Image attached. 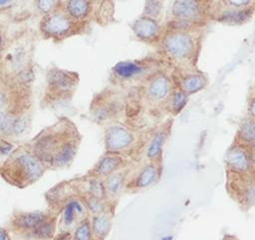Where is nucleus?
Returning a JSON list of instances; mask_svg holds the SVG:
<instances>
[{"label": "nucleus", "instance_id": "72a5a7b5", "mask_svg": "<svg viewBox=\"0 0 255 240\" xmlns=\"http://www.w3.org/2000/svg\"><path fill=\"white\" fill-rule=\"evenodd\" d=\"M247 118L255 122V91L248 97L247 101Z\"/></svg>", "mask_w": 255, "mask_h": 240}, {"label": "nucleus", "instance_id": "5701e85b", "mask_svg": "<svg viewBox=\"0 0 255 240\" xmlns=\"http://www.w3.org/2000/svg\"><path fill=\"white\" fill-rule=\"evenodd\" d=\"M58 215L54 214L46 221L39 224L32 231L27 233L23 238L28 240H51L56 235Z\"/></svg>", "mask_w": 255, "mask_h": 240}, {"label": "nucleus", "instance_id": "9b49d317", "mask_svg": "<svg viewBox=\"0 0 255 240\" xmlns=\"http://www.w3.org/2000/svg\"><path fill=\"white\" fill-rule=\"evenodd\" d=\"M156 61L145 58L141 60L124 61L116 64L111 71V83L114 87H125L131 82L144 81L150 74L160 69Z\"/></svg>", "mask_w": 255, "mask_h": 240}, {"label": "nucleus", "instance_id": "2f4dec72", "mask_svg": "<svg viewBox=\"0 0 255 240\" xmlns=\"http://www.w3.org/2000/svg\"><path fill=\"white\" fill-rule=\"evenodd\" d=\"M72 240H95L91 220L89 217L82 219L75 227L72 233Z\"/></svg>", "mask_w": 255, "mask_h": 240}, {"label": "nucleus", "instance_id": "7c9ffc66", "mask_svg": "<svg viewBox=\"0 0 255 240\" xmlns=\"http://www.w3.org/2000/svg\"><path fill=\"white\" fill-rule=\"evenodd\" d=\"M114 21V3L112 0H102L97 9L95 22L107 25Z\"/></svg>", "mask_w": 255, "mask_h": 240}, {"label": "nucleus", "instance_id": "423d86ee", "mask_svg": "<svg viewBox=\"0 0 255 240\" xmlns=\"http://www.w3.org/2000/svg\"><path fill=\"white\" fill-rule=\"evenodd\" d=\"M91 25L71 18L62 7V3L52 12L39 18L38 37L59 44L75 36L89 33Z\"/></svg>", "mask_w": 255, "mask_h": 240}, {"label": "nucleus", "instance_id": "412c9836", "mask_svg": "<svg viewBox=\"0 0 255 240\" xmlns=\"http://www.w3.org/2000/svg\"><path fill=\"white\" fill-rule=\"evenodd\" d=\"M62 210V225L66 228L65 231H69L68 228L72 227L74 224H78L80 219H84L88 216L87 209L80 197L70 198L61 208Z\"/></svg>", "mask_w": 255, "mask_h": 240}, {"label": "nucleus", "instance_id": "f8f14e48", "mask_svg": "<svg viewBox=\"0 0 255 240\" xmlns=\"http://www.w3.org/2000/svg\"><path fill=\"white\" fill-rule=\"evenodd\" d=\"M134 139L133 131L119 121L107 125L104 131V144L108 152L121 153L129 148Z\"/></svg>", "mask_w": 255, "mask_h": 240}, {"label": "nucleus", "instance_id": "bb28decb", "mask_svg": "<svg viewBox=\"0 0 255 240\" xmlns=\"http://www.w3.org/2000/svg\"><path fill=\"white\" fill-rule=\"evenodd\" d=\"M14 15L12 11L0 13V56L16 32L11 30Z\"/></svg>", "mask_w": 255, "mask_h": 240}, {"label": "nucleus", "instance_id": "4c0bfd02", "mask_svg": "<svg viewBox=\"0 0 255 240\" xmlns=\"http://www.w3.org/2000/svg\"><path fill=\"white\" fill-rule=\"evenodd\" d=\"M223 240H238V239L235 238V237H233V236H225V237L223 238Z\"/></svg>", "mask_w": 255, "mask_h": 240}, {"label": "nucleus", "instance_id": "ea45409f", "mask_svg": "<svg viewBox=\"0 0 255 240\" xmlns=\"http://www.w3.org/2000/svg\"><path fill=\"white\" fill-rule=\"evenodd\" d=\"M3 84H4V82H3V80H2V79H1V77H0V88L2 87V85H3Z\"/></svg>", "mask_w": 255, "mask_h": 240}, {"label": "nucleus", "instance_id": "a19ab883", "mask_svg": "<svg viewBox=\"0 0 255 240\" xmlns=\"http://www.w3.org/2000/svg\"><path fill=\"white\" fill-rule=\"evenodd\" d=\"M62 1H64V0H62ZM93 1H96V2H101L102 0H93Z\"/></svg>", "mask_w": 255, "mask_h": 240}, {"label": "nucleus", "instance_id": "f03ea898", "mask_svg": "<svg viewBox=\"0 0 255 240\" xmlns=\"http://www.w3.org/2000/svg\"><path fill=\"white\" fill-rule=\"evenodd\" d=\"M37 37V32L29 28L16 31L0 56L3 82L32 87Z\"/></svg>", "mask_w": 255, "mask_h": 240}, {"label": "nucleus", "instance_id": "0eeeda50", "mask_svg": "<svg viewBox=\"0 0 255 240\" xmlns=\"http://www.w3.org/2000/svg\"><path fill=\"white\" fill-rule=\"evenodd\" d=\"M172 90L173 80L171 73H167L160 68L138 84V101L142 100L148 108V112L150 114L153 113L154 116L158 113H169L168 104Z\"/></svg>", "mask_w": 255, "mask_h": 240}, {"label": "nucleus", "instance_id": "6e6552de", "mask_svg": "<svg viewBox=\"0 0 255 240\" xmlns=\"http://www.w3.org/2000/svg\"><path fill=\"white\" fill-rule=\"evenodd\" d=\"M210 20L209 0H174L165 28L185 31L201 30Z\"/></svg>", "mask_w": 255, "mask_h": 240}, {"label": "nucleus", "instance_id": "4be33fe9", "mask_svg": "<svg viewBox=\"0 0 255 240\" xmlns=\"http://www.w3.org/2000/svg\"><path fill=\"white\" fill-rule=\"evenodd\" d=\"M159 173H160L159 163L149 162L148 164L140 168V170L134 176L131 183L132 187L136 189H143L150 186L157 180V178L159 177Z\"/></svg>", "mask_w": 255, "mask_h": 240}, {"label": "nucleus", "instance_id": "e433bc0d", "mask_svg": "<svg viewBox=\"0 0 255 240\" xmlns=\"http://www.w3.org/2000/svg\"><path fill=\"white\" fill-rule=\"evenodd\" d=\"M0 240H11V236L8 229L0 227Z\"/></svg>", "mask_w": 255, "mask_h": 240}, {"label": "nucleus", "instance_id": "c85d7f7f", "mask_svg": "<svg viewBox=\"0 0 255 240\" xmlns=\"http://www.w3.org/2000/svg\"><path fill=\"white\" fill-rule=\"evenodd\" d=\"M243 176V185L241 187V200L244 204L254 205L255 204V173L247 174L244 178Z\"/></svg>", "mask_w": 255, "mask_h": 240}, {"label": "nucleus", "instance_id": "b1692460", "mask_svg": "<svg viewBox=\"0 0 255 240\" xmlns=\"http://www.w3.org/2000/svg\"><path fill=\"white\" fill-rule=\"evenodd\" d=\"M235 142L240 143L251 150L255 149V122L249 118H245L241 120Z\"/></svg>", "mask_w": 255, "mask_h": 240}, {"label": "nucleus", "instance_id": "393cba45", "mask_svg": "<svg viewBox=\"0 0 255 240\" xmlns=\"http://www.w3.org/2000/svg\"><path fill=\"white\" fill-rule=\"evenodd\" d=\"M127 171L118 170L104 179L108 199L117 198L123 191L126 183Z\"/></svg>", "mask_w": 255, "mask_h": 240}, {"label": "nucleus", "instance_id": "a878e982", "mask_svg": "<svg viewBox=\"0 0 255 240\" xmlns=\"http://www.w3.org/2000/svg\"><path fill=\"white\" fill-rule=\"evenodd\" d=\"M91 226L95 240L105 239L112 228V216L109 212L92 215Z\"/></svg>", "mask_w": 255, "mask_h": 240}, {"label": "nucleus", "instance_id": "7ed1b4c3", "mask_svg": "<svg viewBox=\"0 0 255 240\" xmlns=\"http://www.w3.org/2000/svg\"><path fill=\"white\" fill-rule=\"evenodd\" d=\"M201 30L185 31L164 27L157 45L163 62L172 66V69L196 67L201 48Z\"/></svg>", "mask_w": 255, "mask_h": 240}, {"label": "nucleus", "instance_id": "473e14b6", "mask_svg": "<svg viewBox=\"0 0 255 240\" xmlns=\"http://www.w3.org/2000/svg\"><path fill=\"white\" fill-rule=\"evenodd\" d=\"M162 8L163 3L161 0H145L141 15L148 16L154 19H159Z\"/></svg>", "mask_w": 255, "mask_h": 240}, {"label": "nucleus", "instance_id": "1a4fd4ad", "mask_svg": "<svg viewBox=\"0 0 255 240\" xmlns=\"http://www.w3.org/2000/svg\"><path fill=\"white\" fill-rule=\"evenodd\" d=\"M126 111L125 96L114 88H106L97 93L90 104L89 114L91 120L100 125H109Z\"/></svg>", "mask_w": 255, "mask_h": 240}, {"label": "nucleus", "instance_id": "20e7f679", "mask_svg": "<svg viewBox=\"0 0 255 240\" xmlns=\"http://www.w3.org/2000/svg\"><path fill=\"white\" fill-rule=\"evenodd\" d=\"M45 165L24 143L8 153L0 165V175L9 184L25 188L37 182L46 172Z\"/></svg>", "mask_w": 255, "mask_h": 240}, {"label": "nucleus", "instance_id": "aec40b11", "mask_svg": "<svg viewBox=\"0 0 255 240\" xmlns=\"http://www.w3.org/2000/svg\"><path fill=\"white\" fill-rule=\"evenodd\" d=\"M171 120L165 121L160 127H158L152 134L145 148V156L149 162L160 163L162 156V148L169 135L171 128Z\"/></svg>", "mask_w": 255, "mask_h": 240}, {"label": "nucleus", "instance_id": "c9c22d12", "mask_svg": "<svg viewBox=\"0 0 255 240\" xmlns=\"http://www.w3.org/2000/svg\"><path fill=\"white\" fill-rule=\"evenodd\" d=\"M52 240H72V233L70 231H62L56 234Z\"/></svg>", "mask_w": 255, "mask_h": 240}, {"label": "nucleus", "instance_id": "c756f323", "mask_svg": "<svg viewBox=\"0 0 255 240\" xmlns=\"http://www.w3.org/2000/svg\"><path fill=\"white\" fill-rule=\"evenodd\" d=\"M87 209L92 215H98L109 212L108 210V199L99 198L95 196H82L80 197Z\"/></svg>", "mask_w": 255, "mask_h": 240}, {"label": "nucleus", "instance_id": "4468645a", "mask_svg": "<svg viewBox=\"0 0 255 240\" xmlns=\"http://www.w3.org/2000/svg\"><path fill=\"white\" fill-rule=\"evenodd\" d=\"M171 76L173 83L188 96L203 90L208 84L207 76L196 67L182 69L174 68L171 71Z\"/></svg>", "mask_w": 255, "mask_h": 240}, {"label": "nucleus", "instance_id": "6ab92c4d", "mask_svg": "<svg viewBox=\"0 0 255 240\" xmlns=\"http://www.w3.org/2000/svg\"><path fill=\"white\" fill-rule=\"evenodd\" d=\"M124 164V158L120 153L106 151L95 163L92 169L88 171L87 176L105 179L109 175L120 170Z\"/></svg>", "mask_w": 255, "mask_h": 240}, {"label": "nucleus", "instance_id": "f3484780", "mask_svg": "<svg viewBox=\"0 0 255 240\" xmlns=\"http://www.w3.org/2000/svg\"><path fill=\"white\" fill-rule=\"evenodd\" d=\"M99 3L93 0H64L62 7L74 20L92 25L96 20Z\"/></svg>", "mask_w": 255, "mask_h": 240}, {"label": "nucleus", "instance_id": "58836bf2", "mask_svg": "<svg viewBox=\"0 0 255 240\" xmlns=\"http://www.w3.org/2000/svg\"><path fill=\"white\" fill-rule=\"evenodd\" d=\"M160 240H172V236L171 235H167V236L162 237Z\"/></svg>", "mask_w": 255, "mask_h": 240}, {"label": "nucleus", "instance_id": "f257e3e1", "mask_svg": "<svg viewBox=\"0 0 255 240\" xmlns=\"http://www.w3.org/2000/svg\"><path fill=\"white\" fill-rule=\"evenodd\" d=\"M81 139L74 121L67 117H60L25 144L47 169H63L74 161Z\"/></svg>", "mask_w": 255, "mask_h": 240}, {"label": "nucleus", "instance_id": "39448f33", "mask_svg": "<svg viewBox=\"0 0 255 240\" xmlns=\"http://www.w3.org/2000/svg\"><path fill=\"white\" fill-rule=\"evenodd\" d=\"M80 84L77 72L60 67H50L45 75L41 105L43 109H59L71 103Z\"/></svg>", "mask_w": 255, "mask_h": 240}, {"label": "nucleus", "instance_id": "9d476101", "mask_svg": "<svg viewBox=\"0 0 255 240\" xmlns=\"http://www.w3.org/2000/svg\"><path fill=\"white\" fill-rule=\"evenodd\" d=\"M255 14V0H209V17L224 25H243Z\"/></svg>", "mask_w": 255, "mask_h": 240}, {"label": "nucleus", "instance_id": "dca6fc26", "mask_svg": "<svg viewBox=\"0 0 255 240\" xmlns=\"http://www.w3.org/2000/svg\"><path fill=\"white\" fill-rule=\"evenodd\" d=\"M252 150L235 142L226 153V166L236 175H247L253 172Z\"/></svg>", "mask_w": 255, "mask_h": 240}, {"label": "nucleus", "instance_id": "2eb2a0df", "mask_svg": "<svg viewBox=\"0 0 255 240\" xmlns=\"http://www.w3.org/2000/svg\"><path fill=\"white\" fill-rule=\"evenodd\" d=\"M130 28L137 40L148 45L156 46L164 32V26L161 25L159 19H154L144 15L137 17L131 23Z\"/></svg>", "mask_w": 255, "mask_h": 240}, {"label": "nucleus", "instance_id": "cd10ccee", "mask_svg": "<svg viewBox=\"0 0 255 240\" xmlns=\"http://www.w3.org/2000/svg\"><path fill=\"white\" fill-rule=\"evenodd\" d=\"M188 95L173 83V90L169 99L168 112L173 116L178 115L188 102Z\"/></svg>", "mask_w": 255, "mask_h": 240}, {"label": "nucleus", "instance_id": "f704fd0d", "mask_svg": "<svg viewBox=\"0 0 255 240\" xmlns=\"http://www.w3.org/2000/svg\"><path fill=\"white\" fill-rule=\"evenodd\" d=\"M21 0H0V13L13 11L18 7Z\"/></svg>", "mask_w": 255, "mask_h": 240}, {"label": "nucleus", "instance_id": "a211bd4d", "mask_svg": "<svg viewBox=\"0 0 255 240\" xmlns=\"http://www.w3.org/2000/svg\"><path fill=\"white\" fill-rule=\"evenodd\" d=\"M62 3V0H21L20 4L16 9L17 12L14 17H42L57 7ZM15 10V9H14ZM13 10V11H14Z\"/></svg>", "mask_w": 255, "mask_h": 240}, {"label": "nucleus", "instance_id": "ddd939ff", "mask_svg": "<svg viewBox=\"0 0 255 240\" xmlns=\"http://www.w3.org/2000/svg\"><path fill=\"white\" fill-rule=\"evenodd\" d=\"M54 214L56 213L48 210L16 211L10 218L8 230L19 234L23 238L27 233L52 217Z\"/></svg>", "mask_w": 255, "mask_h": 240}]
</instances>
